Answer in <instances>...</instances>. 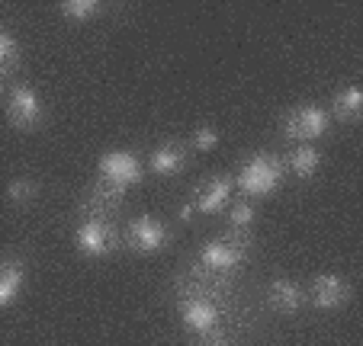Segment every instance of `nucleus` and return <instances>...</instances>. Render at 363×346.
Segmentation results:
<instances>
[{
    "instance_id": "1",
    "label": "nucleus",
    "mask_w": 363,
    "mask_h": 346,
    "mask_svg": "<svg viewBox=\"0 0 363 346\" xmlns=\"http://www.w3.org/2000/svg\"><path fill=\"white\" fill-rule=\"evenodd\" d=\"M142 177H145V170L132 151H110V154H103L96 183L81 205L84 218H106L110 221L113 212L123 205L125 192L142 183Z\"/></svg>"
},
{
    "instance_id": "2",
    "label": "nucleus",
    "mask_w": 363,
    "mask_h": 346,
    "mask_svg": "<svg viewBox=\"0 0 363 346\" xmlns=\"http://www.w3.org/2000/svg\"><path fill=\"white\" fill-rule=\"evenodd\" d=\"M286 177V167H283V157L267 154V151H257L251 154L238 170V190L245 192V199H264L277 190Z\"/></svg>"
},
{
    "instance_id": "3",
    "label": "nucleus",
    "mask_w": 363,
    "mask_h": 346,
    "mask_svg": "<svg viewBox=\"0 0 363 346\" xmlns=\"http://www.w3.org/2000/svg\"><path fill=\"white\" fill-rule=\"evenodd\" d=\"M180 321H184L186 330L199 333V337H209V333L219 327L222 308H219V301L213 299V292H209L206 282L186 285L184 301H180Z\"/></svg>"
},
{
    "instance_id": "4",
    "label": "nucleus",
    "mask_w": 363,
    "mask_h": 346,
    "mask_svg": "<svg viewBox=\"0 0 363 346\" xmlns=\"http://www.w3.org/2000/svg\"><path fill=\"white\" fill-rule=\"evenodd\" d=\"M331 125V113L315 103H306V106H296L283 115L280 122V135L286 142H299V144H312L315 138H322Z\"/></svg>"
},
{
    "instance_id": "5",
    "label": "nucleus",
    "mask_w": 363,
    "mask_h": 346,
    "mask_svg": "<svg viewBox=\"0 0 363 346\" xmlns=\"http://www.w3.org/2000/svg\"><path fill=\"white\" fill-rule=\"evenodd\" d=\"M251 250V234H225L219 241H209L199 250V270L206 272H232L245 263Z\"/></svg>"
},
{
    "instance_id": "6",
    "label": "nucleus",
    "mask_w": 363,
    "mask_h": 346,
    "mask_svg": "<svg viewBox=\"0 0 363 346\" xmlns=\"http://www.w3.org/2000/svg\"><path fill=\"white\" fill-rule=\"evenodd\" d=\"M4 106H7V122L20 132H35L42 125V115H45L39 93L29 83H10Z\"/></svg>"
},
{
    "instance_id": "7",
    "label": "nucleus",
    "mask_w": 363,
    "mask_h": 346,
    "mask_svg": "<svg viewBox=\"0 0 363 346\" xmlns=\"http://www.w3.org/2000/svg\"><path fill=\"white\" fill-rule=\"evenodd\" d=\"M74 244L84 257L100 260V257H110L119 247V234L113 228V221H106V218H84L74 231Z\"/></svg>"
},
{
    "instance_id": "8",
    "label": "nucleus",
    "mask_w": 363,
    "mask_h": 346,
    "mask_svg": "<svg viewBox=\"0 0 363 346\" xmlns=\"http://www.w3.org/2000/svg\"><path fill=\"white\" fill-rule=\"evenodd\" d=\"M171 241V231L161 218L155 215H138L132 218V224L125 228V247L138 257H151V253H161Z\"/></svg>"
},
{
    "instance_id": "9",
    "label": "nucleus",
    "mask_w": 363,
    "mask_h": 346,
    "mask_svg": "<svg viewBox=\"0 0 363 346\" xmlns=\"http://www.w3.org/2000/svg\"><path fill=\"white\" fill-rule=\"evenodd\" d=\"M306 299H312L318 311H337L350 301V282L337 272H322V276L312 279V289H308Z\"/></svg>"
},
{
    "instance_id": "10",
    "label": "nucleus",
    "mask_w": 363,
    "mask_h": 346,
    "mask_svg": "<svg viewBox=\"0 0 363 346\" xmlns=\"http://www.w3.org/2000/svg\"><path fill=\"white\" fill-rule=\"evenodd\" d=\"M232 192H235L232 177H209L193 190L190 205L199 212V215H219V212L232 202Z\"/></svg>"
},
{
    "instance_id": "11",
    "label": "nucleus",
    "mask_w": 363,
    "mask_h": 346,
    "mask_svg": "<svg viewBox=\"0 0 363 346\" xmlns=\"http://www.w3.org/2000/svg\"><path fill=\"white\" fill-rule=\"evenodd\" d=\"M23 282H26V260L20 253L0 257V311L20 299Z\"/></svg>"
},
{
    "instance_id": "12",
    "label": "nucleus",
    "mask_w": 363,
    "mask_h": 346,
    "mask_svg": "<svg viewBox=\"0 0 363 346\" xmlns=\"http://www.w3.org/2000/svg\"><path fill=\"white\" fill-rule=\"evenodd\" d=\"M186 161H190V154H186V148L180 142H164L158 144V148L151 151L148 157V167L155 177H177L180 170L186 167Z\"/></svg>"
},
{
    "instance_id": "13",
    "label": "nucleus",
    "mask_w": 363,
    "mask_h": 346,
    "mask_svg": "<svg viewBox=\"0 0 363 346\" xmlns=\"http://www.w3.org/2000/svg\"><path fill=\"white\" fill-rule=\"evenodd\" d=\"M267 305L277 314H296L306 305V292H302L299 282H293V279H274L267 289Z\"/></svg>"
},
{
    "instance_id": "14",
    "label": "nucleus",
    "mask_w": 363,
    "mask_h": 346,
    "mask_svg": "<svg viewBox=\"0 0 363 346\" xmlns=\"http://www.w3.org/2000/svg\"><path fill=\"white\" fill-rule=\"evenodd\" d=\"M283 167H286V173H293L296 180H312L318 173V167H322V151H318L315 144H296L286 154Z\"/></svg>"
},
{
    "instance_id": "15",
    "label": "nucleus",
    "mask_w": 363,
    "mask_h": 346,
    "mask_svg": "<svg viewBox=\"0 0 363 346\" xmlns=\"http://www.w3.org/2000/svg\"><path fill=\"white\" fill-rule=\"evenodd\" d=\"M360 109H363V90L360 83H350V87L337 90L335 103H331V113H335L337 122H357L360 119Z\"/></svg>"
},
{
    "instance_id": "16",
    "label": "nucleus",
    "mask_w": 363,
    "mask_h": 346,
    "mask_svg": "<svg viewBox=\"0 0 363 346\" xmlns=\"http://www.w3.org/2000/svg\"><path fill=\"white\" fill-rule=\"evenodd\" d=\"M254 202L251 199H238V202L228 209V234H251L254 224Z\"/></svg>"
},
{
    "instance_id": "17",
    "label": "nucleus",
    "mask_w": 363,
    "mask_h": 346,
    "mask_svg": "<svg viewBox=\"0 0 363 346\" xmlns=\"http://www.w3.org/2000/svg\"><path fill=\"white\" fill-rule=\"evenodd\" d=\"M16 64H20V42L7 29H0V81H10Z\"/></svg>"
},
{
    "instance_id": "18",
    "label": "nucleus",
    "mask_w": 363,
    "mask_h": 346,
    "mask_svg": "<svg viewBox=\"0 0 363 346\" xmlns=\"http://www.w3.org/2000/svg\"><path fill=\"white\" fill-rule=\"evenodd\" d=\"M7 199H10V205H16V209H26V205H33L35 199H39V183L29 177L13 180V183L7 186Z\"/></svg>"
},
{
    "instance_id": "19",
    "label": "nucleus",
    "mask_w": 363,
    "mask_h": 346,
    "mask_svg": "<svg viewBox=\"0 0 363 346\" xmlns=\"http://www.w3.org/2000/svg\"><path fill=\"white\" fill-rule=\"evenodd\" d=\"M96 13H100L96 0H65L62 4V16L68 23H90Z\"/></svg>"
},
{
    "instance_id": "20",
    "label": "nucleus",
    "mask_w": 363,
    "mask_h": 346,
    "mask_svg": "<svg viewBox=\"0 0 363 346\" xmlns=\"http://www.w3.org/2000/svg\"><path fill=\"white\" fill-rule=\"evenodd\" d=\"M190 144L196 151H216L219 148V129H213V125H199V129L193 132Z\"/></svg>"
},
{
    "instance_id": "21",
    "label": "nucleus",
    "mask_w": 363,
    "mask_h": 346,
    "mask_svg": "<svg viewBox=\"0 0 363 346\" xmlns=\"http://www.w3.org/2000/svg\"><path fill=\"white\" fill-rule=\"evenodd\" d=\"M193 212H196V209L186 202V205H180V209H177V218H180V221H193Z\"/></svg>"
},
{
    "instance_id": "22",
    "label": "nucleus",
    "mask_w": 363,
    "mask_h": 346,
    "mask_svg": "<svg viewBox=\"0 0 363 346\" xmlns=\"http://www.w3.org/2000/svg\"><path fill=\"white\" fill-rule=\"evenodd\" d=\"M199 346H228V343H225V340H203Z\"/></svg>"
}]
</instances>
